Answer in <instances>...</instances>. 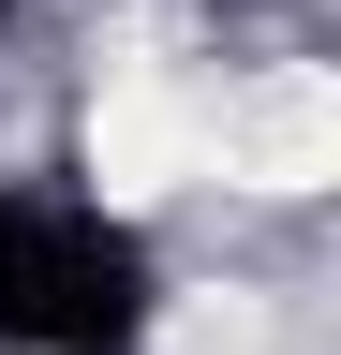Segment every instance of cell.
Instances as JSON below:
<instances>
[{"label":"cell","mask_w":341,"mask_h":355,"mask_svg":"<svg viewBox=\"0 0 341 355\" xmlns=\"http://www.w3.org/2000/svg\"><path fill=\"white\" fill-rule=\"evenodd\" d=\"M163 326V266L104 193L0 178V355H134Z\"/></svg>","instance_id":"1"}]
</instances>
